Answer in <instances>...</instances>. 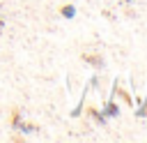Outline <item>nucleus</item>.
Here are the masks:
<instances>
[{
  "label": "nucleus",
  "mask_w": 147,
  "mask_h": 143,
  "mask_svg": "<svg viewBox=\"0 0 147 143\" xmlns=\"http://www.w3.org/2000/svg\"><path fill=\"white\" fill-rule=\"evenodd\" d=\"M83 60L90 62V65H94V67H101L103 65V58L101 55H83Z\"/></svg>",
  "instance_id": "nucleus-1"
},
{
  "label": "nucleus",
  "mask_w": 147,
  "mask_h": 143,
  "mask_svg": "<svg viewBox=\"0 0 147 143\" xmlns=\"http://www.w3.org/2000/svg\"><path fill=\"white\" fill-rule=\"evenodd\" d=\"M87 115H90V118H94V120H96V122H101V125L106 122V120H103V115H101L94 106H87Z\"/></svg>",
  "instance_id": "nucleus-2"
},
{
  "label": "nucleus",
  "mask_w": 147,
  "mask_h": 143,
  "mask_svg": "<svg viewBox=\"0 0 147 143\" xmlns=\"http://www.w3.org/2000/svg\"><path fill=\"white\" fill-rule=\"evenodd\" d=\"M74 12H76V9H74L71 5H62V7H60V14H62V16H74Z\"/></svg>",
  "instance_id": "nucleus-3"
},
{
  "label": "nucleus",
  "mask_w": 147,
  "mask_h": 143,
  "mask_svg": "<svg viewBox=\"0 0 147 143\" xmlns=\"http://www.w3.org/2000/svg\"><path fill=\"white\" fill-rule=\"evenodd\" d=\"M106 113H108V115H117V106H115L113 101H108V104H106Z\"/></svg>",
  "instance_id": "nucleus-4"
},
{
  "label": "nucleus",
  "mask_w": 147,
  "mask_h": 143,
  "mask_svg": "<svg viewBox=\"0 0 147 143\" xmlns=\"http://www.w3.org/2000/svg\"><path fill=\"white\" fill-rule=\"evenodd\" d=\"M119 95H122V99H124V104H126V106H133V101H131V97L126 95V90H119Z\"/></svg>",
  "instance_id": "nucleus-5"
},
{
  "label": "nucleus",
  "mask_w": 147,
  "mask_h": 143,
  "mask_svg": "<svg viewBox=\"0 0 147 143\" xmlns=\"http://www.w3.org/2000/svg\"><path fill=\"white\" fill-rule=\"evenodd\" d=\"M138 115H140V118H147V104H145V106H140V108H138Z\"/></svg>",
  "instance_id": "nucleus-6"
}]
</instances>
